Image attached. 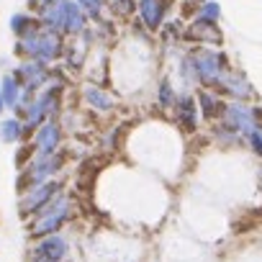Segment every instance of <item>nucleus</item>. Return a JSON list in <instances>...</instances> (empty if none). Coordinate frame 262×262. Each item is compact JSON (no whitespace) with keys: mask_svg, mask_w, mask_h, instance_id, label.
Here are the masks:
<instances>
[{"mask_svg":"<svg viewBox=\"0 0 262 262\" xmlns=\"http://www.w3.org/2000/svg\"><path fill=\"white\" fill-rule=\"evenodd\" d=\"M16 54H21L24 59H36L49 67L64 54V39L59 31L39 24L31 34H26L24 39L16 41Z\"/></svg>","mask_w":262,"mask_h":262,"instance_id":"f257e3e1","label":"nucleus"},{"mask_svg":"<svg viewBox=\"0 0 262 262\" xmlns=\"http://www.w3.org/2000/svg\"><path fill=\"white\" fill-rule=\"evenodd\" d=\"M75 213V201L67 195V193H59L49 206H44L39 213H34L29 221H26V234L31 239H41V236H52V234H59L70 219Z\"/></svg>","mask_w":262,"mask_h":262,"instance_id":"f03ea898","label":"nucleus"},{"mask_svg":"<svg viewBox=\"0 0 262 262\" xmlns=\"http://www.w3.org/2000/svg\"><path fill=\"white\" fill-rule=\"evenodd\" d=\"M64 170V152H54V155H34L24 170H18V193L31 188V185H41L49 180H57V175Z\"/></svg>","mask_w":262,"mask_h":262,"instance_id":"7ed1b4c3","label":"nucleus"},{"mask_svg":"<svg viewBox=\"0 0 262 262\" xmlns=\"http://www.w3.org/2000/svg\"><path fill=\"white\" fill-rule=\"evenodd\" d=\"M190 64L195 67L198 82L206 88H219L224 75H226V59L221 54H216L213 49H195L188 54Z\"/></svg>","mask_w":262,"mask_h":262,"instance_id":"20e7f679","label":"nucleus"},{"mask_svg":"<svg viewBox=\"0 0 262 262\" xmlns=\"http://www.w3.org/2000/svg\"><path fill=\"white\" fill-rule=\"evenodd\" d=\"M59 193H64L62 180H49V183H41V185H31V188L18 193V213L24 219H31L44 206H49Z\"/></svg>","mask_w":262,"mask_h":262,"instance_id":"39448f33","label":"nucleus"},{"mask_svg":"<svg viewBox=\"0 0 262 262\" xmlns=\"http://www.w3.org/2000/svg\"><path fill=\"white\" fill-rule=\"evenodd\" d=\"M67 254H70V239L62 234H52L34 239L31 247L26 249L24 262H67Z\"/></svg>","mask_w":262,"mask_h":262,"instance_id":"423d86ee","label":"nucleus"},{"mask_svg":"<svg viewBox=\"0 0 262 262\" xmlns=\"http://www.w3.org/2000/svg\"><path fill=\"white\" fill-rule=\"evenodd\" d=\"M62 139H64V128H62V123L57 121V118H49V121H44L34 134H31V149H34V155H54V152H59V147H62Z\"/></svg>","mask_w":262,"mask_h":262,"instance_id":"0eeeda50","label":"nucleus"},{"mask_svg":"<svg viewBox=\"0 0 262 262\" xmlns=\"http://www.w3.org/2000/svg\"><path fill=\"white\" fill-rule=\"evenodd\" d=\"M221 118H224V126H226L229 131H234V134H247V137H249V134H254V131L262 128V126L254 121L252 108H247V105H242V103H236V100H231V103L224 105Z\"/></svg>","mask_w":262,"mask_h":262,"instance_id":"6e6552de","label":"nucleus"},{"mask_svg":"<svg viewBox=\"0 0 262 262\" xmlns=\"http://www.w3.org/2000/svg\"><path fill=\"white\" fill-rule=\"evenodd\" d=\"M13 75L18 77V82L24 85V90L29 93H39L47 88L49 77H52V70L36 59H21L16 67H13Z\"/></svg>","mask_w":262,"mask_h":262,"instance_id":"1a4fd4ad","label":"nucleus"},{"mask_svg":"<svg viewBox=\"0 0 262 262\" xmlns=\"http://www.w3.org/2000/svg\"><path fill=\"white\" fill-rule=\"evenodd\" d=\"M172 111H175V121H178L180 128H185V131H195L198 128V103H195V98L190 93L180 95Z\"/></svg>","mask_w":262,"mask_h":262,"instance_id":"9d476101","label":"nucleus"},{"mask_svg":"<svg viewBox=\"0 0 262 262\" xmlns=\"http://www.w3.org/2000/svg\"><path fill=\"white\" fill-rule=\"evenodd\" d=\"M82 100H85V105H88L90 111H95V113H111V111L116 108L113 95H111L108 90H103L100 85H95V82H88V85L82 88Z\"/></svg>","mask_w":262,"mask_h":262,"instance_id":"9b49d317","label":"nucleus"},{"mask_svg":"<svg viewBox=\"0 0 262 262\" xmlns=\"http://www.w3.org/2000/svg\"><path fill=\"white\" fill-rule=\"evenodd\" d=\"M0 142L3 144H26L29 142V131L18 116H3L0 118Z\"/></svg>","mask_w":262,"mask_h":262,"instance_id":"f8f14e48","label":"nucleus"},{"mask_svg":"<svg viewBox=\"0 0 262 262\" xmlns=\"http://www.w3.org/2000/svg\"><path fill=\"white\" fill-rule=\"evenodd\" d=\"M167 3L165 0H139V18L147 29H160L165 21Z\"/></svg>","mask_w":262,"mask_h":262,"instance_id":"ddd939ff","label":"nucleus"},{"mask_svg":"<svg viewBox=\"0 0 262 262\" xmlns=\"http://www.w3.org/2000/svg\"><path fill=\"white\" fill-rule=\"evenodd\" d=\"M219 88H221L224 93H229L236 103H242V100L252 98V85H249V82H247V77H242V75H231V72H226Z\"/></svg>","mask_w":262,"mask_h":262,"instance_id":"4468645a","label":"nucleus"},{"mask_svg":"<svg viewBox=\"0 0 262 262\" xmlns=\"http://www.w3.org/2000/svg\"><path fill=\"white\" fill-rule=\"evenodd\" d=\"M195 103H198V111L203 113V118H206V121L219 118V116H221V111H224V103H221L211 90H201V93H198V98H195Z\"/></svg>","mask_w":262,"mask_h":262,"instance_id":"2eb2a0df","label":"nucleus"},{"mask_svg":"<svg viewBox=\"0 0 262 262\" xmlns=\"http://www.w3.org/2000/svg\"><path fill=\"white\" fill-rule=\"evenodd\" d=\"M36 26H39V18L31 16V13H16V16L11 18V31L16 34V39H24V36L31 34Z\"/></svg>","mask_w":262,"mask_h":262,"instance_id":"dca6fc26","label":"nucleus"},{"mask_svg":"<svg viewBox=\"0 0 262 262\" xmlns=\"http://www.w3.org/2000/svg\"><path fill=\"white\" fill-rule=\"evenodd\" d=\"M175 103H178V93H175L172 82L170 80H162L157 85V105L160 108H175Z\"/></svg>","mask_w":262,"mask_h":262,"instance_id":"f3484780","label":"nucleus"},{"mask_svg":"<svg viewBox=\"0 0 262 262\" xmlns=\"http://www.w3.org/2000/svg\"><path fill=\"white\" fill-rule=\"evenodd\" d=\"M75 3L82 8L85 16H90V18H100L103 11H105V6H108V0H75Z\"/></svg>","mask_w":262,"mask_h":262,"instance_id":"a211bd4d","label":"nucleus"},{"mask_svg":"<svg viewBox=\"0 0 262 262\" xmlns=\"http://www.w3.org/2000/svg\"><path fill=\"white\" fill-rule=\"evenodd\" d=\"M219 16H221V8H219V3H211V0H208V3L201 8V18H203V21H211V24H213Z\"/></svg>","mask_w":262,"mask_h":262,"instance_id":"6ab92c4d","label":"nucleus"},{"mask_svg":"<svg viewBox=\"0 0 262 262\" xmlns=\"http://www.w3.org/2000/svg\"><path fill=\"white\" fill-rule=\"evenodd\" d=\"M111 8H113L116 13L126 16V13H131V11H134V0H113V3H111Z\"/></svg>","mask_w":262,"mask_h":262,"instance_id":"aec40b11","label":"nucleus"},{"mask_svg":"<svg viewBox=\"0 0 262 262\" xmlns=\"http://www.w3.org/2000/svg\"><path fill=\"white\" fill-rule=\"evenodd\" d=\"M247 139H249L252 149H254V152H257V155L262 157V128H259V131H254V134H249Z\"/></svg>","mask_w":262,"mask_h":262,"instance_id":"412c9836","label":"nucleus"},{"mask_svg":"<svg viewBox=\"0 0 262 262\" xmlns=\"http://www.w3.org/2000/svg\"><path fill=\"white\" fill-rule=\"evenodd\" d=\"M6 116V100H3V93H0V118Z\"/></svg>","mask_w":262,"mask_h":262,"instance_id":"4be33fe9","label":"nucleus"},{"mask_svg":"<svg viewBox=\"0 0 262 262\" xmlns=\"http://www.w3.org/2000/svg\"><path fill=\"white\" fill-rule=\"evenodd\" d=\"M111 3H113V0H111Z\"/></svg>","mask_w":262,"mask_h":262,"instance_id":"5701e85b","label":"nucleus"}]
</instances>
